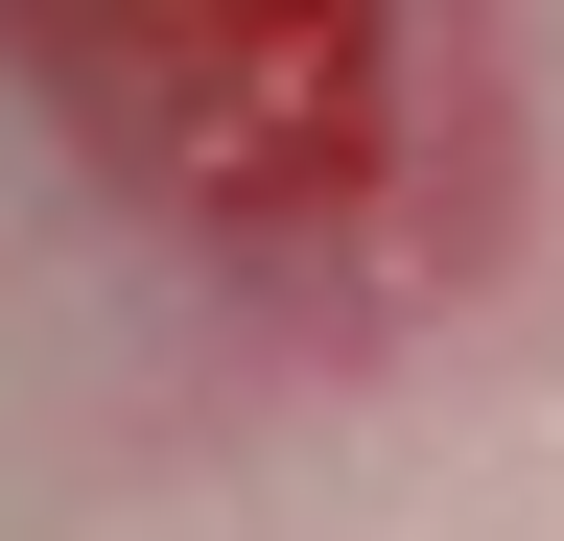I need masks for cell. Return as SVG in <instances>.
<instances>
[{
	"label": "cell",
	"instance_id": "cell-1",
	"mask_svg": "<svg viewBox=\"0 0 564 541\" xmlns=\"http://www.w3.org/2000/svg\"><path fill=\"white\" fill-rule=\"evenodd\" d=\"M0 72L282 354H400L518 259L494 0H0Z\"/></svg>",
	"mask_w": 564,
	"mask_h": 541
}]
</instances>
